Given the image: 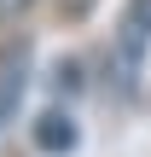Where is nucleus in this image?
I'll use <instances>...</instances> for the list:
<instances>
[{"mask_svg": "<svg viewBox=\"0 0 151 157\" xmlns=\"http://www.w3.org/2000/svg\"><path fill=\"white\" fill-rule=\"evenodd\" d=\"M145 52H151V0H128L122 17H116V29H111V58H105V87L116 99L140 93Z\"/></svg>", "mask_w": 151, "mask_h": 157, "instance_id": "1", "label": "nucleus"}, {"mask_svg": "<svg viewBox=\"0 0 151 157\" xmlns=\"http://www.w3.org/2000/svg\"><path fill=\"white\" fill-rule=\"evenodd\" d=\"M29 70H35V47L17 35V41H6L0 47V134L17 122V105H23V93H29Z\"/></svg>", "mask_w": 151, "mask_h": 157, "instance_id": "2", "label": "nucleus"}, {"mask_svg": "<svg viewBox=\"0 0 151 157\" xmlns=\"http://www.w3.org/2000/svg\"><path fill=\"white\" fill-rule=\"evenodd\" d=\"M35 146L52 157H70L76 146H81V128H76V117L70 111H47L41 122H35Z\"/></svg>", "mask_w": 151, "mask_h": 157, "instance_id": "3", "label": "nucleus"}, {"mask_svg": "<svg viewBox=\"0 0 151 157\" xmlns=\"http://www.w3.org/2000/svg\"><path fill=\"white\" fill-rule=\"evenodd\" d=\"M23 6H29V0H0V23H12V17H17Z\"/></svg>", "mask_w": 151, "mask_h": 157, "instance_id": "4", "label": "nucleus"}, {"mask_svg": "<svg viewBox=\"0 0 151 157\" xmlns=\"http://www.w3.org/2000/svg\"><path fill=\"white\" fill-rule=\"evenodd\" d=\"M87 6H93V0H64V12H87Z\"/></svg>", "mask_w": 151, "mask_h": 157, "instance_id": "5", "label": "nucleus"}]
</instances>
